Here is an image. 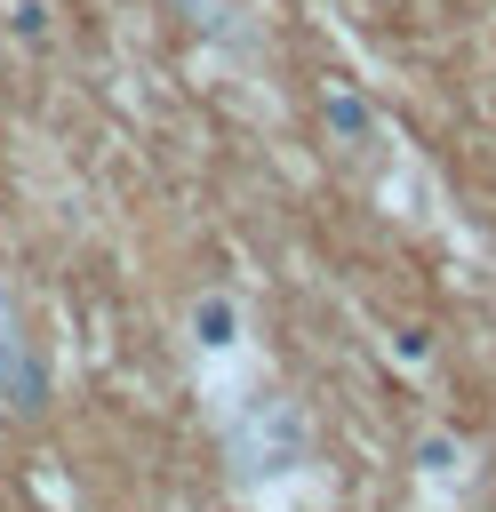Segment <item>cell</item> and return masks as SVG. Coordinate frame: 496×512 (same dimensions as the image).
I'll use <instances>...</instances> for the list:
<instances>
[{"label":"cell","mask_w":496,"mask_h":512,"mask_svg":"<svg viewBox=\"0 0 496 512\" xmlns=\"http://www.w3.org/2000/svg\"><path fill=\"white\" fill-rule=\"evenodd\" d=\"M232 464H240V480H264V488L304 472V416L288 400H256L232 424Z\"/></svg>","instance_id":"1"},{"label":"cell","mask_w":496,"mask_h":512,"mask_svg":"<svg viewBox=\"0 0 496 512\" xmlns=\"http://www.w3.org/2000/svg\"><path fill=\"white\" fill-rule=\"evenodd\" d=\"M184 328H192V360H200V376L224 392V376L248 360V312H240L224 288H208V296L184 312Z\"/></svg>","instance_id":"2"},{"label":"cell","mask_w":496,"mask_h":512,"mask_svg":"<svg viewBox=\"0 0 496 512\" xmlns=\"http://www.w3.org/2000/svg\"><path fill=\"white\" fill-rule=\"evenodd\" d=\"M40 400H48V360H40V344L24 336L16 296L0 288V408H40Z\"/></svg>","instance_id":"3"},{"label":"cell","mask_w":496,"mask_h":512,"mask_svg":"<svg viewBox=\"0 0 496 512\" xmlns=\"http://www.w3.org/2000/svg\"><path fill=\"white\" fill-rule=\"evenodd\" d=\"M472 464H480V456H472V440H464V432H424V440H416V480H424V504L440 512L448 496H464V488H472Z\"/></svg>","instance_id":"4"},{"label":"cell","mask_w":496,"mask_h":512,"mask_svg":"<svg viewBox=\"0 0 496 512\" xmlns=\"http://www.w3.org/2000/svg\"><path fill=\"white\" fill-rule=\"evenodd\" d=\"M320 120H328V136H336L352 160H368V152H376V112H368L344 80H328V88H320Z\"/></svg>","instance_id":"5"},{"label":"cell","mask_w":496,"mask_h":512,"mask_svg":"<svg viewBox=\"0 0 496 512\" xmlns=\"http://www.w3.org/2000/svg\"><path fill=\"white\" fill-rule=\"evenodd\" d=\"M8 32L24 48H48V0H8Z\"/></svg>","instance_id":"6"},{"label":"cell","mask_w":496,"mask_h":512,"mask_svg":"<svg viewBox=\"0 0 496 512\" xmlns=\"http://www.w3.org/2000/svg\"><path fill=\"white\" fill-rule=\"evenodd\" d=\"M384 360H400V368H432V344H424V328H392V336H384Z\"/></svg>","instance_id":"7"},{"label":"cell","mask_w":496,"mask_h":512,"mask_svg":"<svg viewBox=\"0 0 496 512\" xmlns=\"http://www.w3.org/2000/svg\"><path fill=\"white\" fill-rule=\"evenodd\" d=\"M192 8H200L208 24H224V16H232V0H192Z\"/></svg>","instance_id":"8"}]
</instances>
